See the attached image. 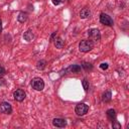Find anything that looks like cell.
<instances>
[{
    "label": "cell",
    "mask_w": 129,
    "mask_h": 129,
    "mask_svg": "<svg viewBox=\"0 0 129 129\" xmlns=\"http://www.w3.org/2000/svg\"><path fill=\"white\" fill-rule=\"evenodd\" d=\"M82 85H83V88H84V90H85V91H88V90H89V82H88L86 79H84V80H83Z\"/></svg>",
    "instance_id": "ac0fdd59"
},
{
    "label": "cell",
    "mask_w": 129,
    "mask_h": 129,
    "mask_svg": "<svg viewBox=\"0 0 129 129\" xmlns=\"http://www.w3.org/2000/svg\"><path fill=\"white\" fill-rule=\"evenodd\" d=\"M100 22L104 25H108V26H112L114 24L113 19L106 13H101L100 15Z\"/></svg>",
    "instance_id": "5b68a950"
},
{
    "label": "cell",
    "mask_w": 129,
    "mask_h": 129,
    "mask_svg": "<svg viewBox=\"0 0 129 129\" xmlns=\"http://www.w3.org/2000/svg\"><path fill=\"white\" fill-rule=\"evenodd\" d=\"M64 0H51V2H52V4L53 5H59L60 3H62Z\"/></svg>",
    "instance_id": "44dd1931"
},
{
    "label": "cell",
    "mask_w": 129,
    "mask_h": 129,
    "mask_svg": "<svg viewBox=\"0 0 129 129\" xmlns=\"http://www.w3.org/2000/svg\"><path fill=\"white\" fill-rule=\"evenodd\" d=\"M80 71H81V67H80L79 64H73V66L69 67V68L66 70V72H69V73H76V74L80 73Z\"/></svg>",
    "instance_id": "30bf717a"
},
{
    "label": "cell",
    "mask_w": 129,
    "mask_h": 129,
    "mask_svg": "<svg viewBox=\"0 0 129 129\" xmlns=\"http://www.w3.org/2000/svg\"><path fill=\"white\" fill-rule=\"evenodd\" d=\"M36 68L38 69V70H43L44 68H45V60H39V61H37V63H36Z\"/></svg>",
    "instance_id": "e0dca14e"
},
{
    "label": "cell",
    "mask_w": 129,
    "mask_h": 129,
    "mask_svg": "<svg viewBox=\"0 0 129 129\" xmlns=\"http://www.w3.org/2000/svg\"><path fill=\"white\" fill-rule=\"evenodd\" d=\"M88 110H89V106H88L87 104H85V103H80V104H78V105L76 106V108H75V112H76V114L79 115V116L85 115V114L88 112Z\"/></svg>",
    "instance_id": "277c9868"
},
{
    "label": "cell",
    "mask_w": 129,
    "mask_h": 129,
    "mask_svg": "<svg viewBox=\"0 0 129 129\" xmlns=\"http://www.w3.org/2000/svg\"><path fill=\"white\" fill-rule=\"evenodd\" d=\"M33 37H34V34H33V32H32V30L31 29H28L26 32H24V34H23V38L26 40V41H31L32 39H33Z\"/></svg>",
    "instance_id": "9c48e42d"
},
{
    "label": "cell",
    "mask_w": 129,
    "mask_h": 129,
    "mask_svg": "<svg viewBox=\"0 0 129 129\" xmlns=\"http://www.w3.org/2000/svg\"><path fill=\"white\" fill-rule=\"evenodd\" d=\"M107 117H108V119L111 120V121L115 120V119H116V112H115V110L109 109V110L107 111Z\"/></svg>",
    "instance_id": "4fadbf2b"
},
{
    "label": "cell",
    "mask_w": 129,
    "mask_h": 129,
    "mask_svg": "<svg viewBox=\"0 0 129 129\" xmlns=\"http://www.w3.org/2000/svg\"><path fill=\"white\" fill-rule=\"evenodd\" d=\"M31 87L36 91H41L44 88V82L40 78H34L31 81Z\"/></svg>",
    "instance_id": "7a4b0ae2"
},
{
    "label": "cell",
    "mask_w": 129,
    "mask_h": 129,
    "mask_svg": "<svg viewBox=\"0 0 129 129\" xmlns=\"http://www.w3.org/2000/svg\"><path fill=\"white\" fill-rule=\"evenodd\" d=\"M0 111L4 114H11L12 113V107L8 102H2L0 104Z\"/></svg>",
    "instance_id": "8992f818"
},
{
    "label": "cell",
    "mask_w": 129,
    "mask_h": 129,
    "mask_svg": "<svg viewBox=\"0 0 129 129\" xmlns=\"http://www.w3.org/2000/svg\"><path fill=\"white\" fill-rule=\"evenodd\" d=\"M52 125H53L54 127L62 128V127H64V126L67 125V122H66V120H63V119H61V118H54V119L52 120Z\"/></svg>",
    "instance_id": "ba28073f"
},
{
    "label": "cell",
    "mask_w": 129,
    "mask_h": 129,
    "mask_svg": "<svg viewBox=\"0 0 129 129\" xmlns=\"http://www.w3.org/2000/svg\"><path fill=\"white\" fill-rule=\"evenodd\" d=\"M88 35H89V39L92 40L93 42H94V41H98V40H100V38H101V33H100L99 29H97V28H92V29H90V30L88 31Z\"/></svg>",
    "instance_id": "3957f363"
},
{
    "label": "cell",
    "mask_w": 129,
    "mask_h": 129,
    "mask_svg": "<svg viewBox=\"0 0 129 129\" xmlns=\"http://www.w3.org/2000/svg\"><path fill=\"white\" fill-rule=\"evenodd\" d=\"M25 96H26L25 92H24L23 90H21V89H18V90H16V91L13 93L14 99H15L16 101H18V102L23 101V100L25 99Z\"/></svg>",
    "instance_id": "52a82bcc"
},
{
    "label": "cell",
    "mask_w": 129,
    "mask_h": 129,
    "mask_svg": "<svg viewBox=\"0 0 129 129\" xmlns=\"http://www.w3.org/2000/svg\"><path fill=\"white\" fill-rule=\"evenodd\" d=\"M53 41H54V45L56 48H61L63 46V40L60 37H56Z\"/></svg>",
    "instance_id": "9a60e30c"
},
{
    "label": "cell",
    "mask_w": 129,
    "mask_h": 129,
    "mask_svg": "<svg viewBox=\"0 0 129 129\" xmlns=\"http://www.w3.org/2000/svg\"><path fill=\"white\" fill-rule=\"evenodd\" d=\"M90 14H91V12H90V10H89L88 8H83V9L81 10V12H80V16H81V18H83V19L89 17Z\"/></svg>",
    "instance_id": "8fae6325"
},
{
    "label": "cell",
    "mask_w": 129,
    "mask_h": 129,
    "mask_svg": "<svg viewBox=\"0 0 129 129\" xmlns=\"http://www.w3.org/2000/svg\"><path fill=\"white\" fill-rule=\"evenodd\" d=\"M82 67H83V68H84V70H85V71H87V72L92 71V69H93V66H92L90 62H86V61H84V62H83Z\"/></svg>",
    "instance_id": "2e32d148"
},
{
    "label": "cell",
    "mask_w": 129,
    "mask_h": 129,
    "mask_svg": "<svg viewBox=\"0 0 129 129\" xmlns=\"http://www.w3.org/2000/svg\"><path fill=\"white\" fill-rule=\"evenodd\" d=\"M111 97H112L111 92H110V91H107V92H105V93L103 94V96H102V101L105 102V103H107V102L111 101Z\"/></svg>",
    "instance_id": "7c38bea8"
},
{
    "label": "cell",
    "mask_w": 129,
    "mask_h": 129,
    "mask_svg": "<svg viewBox=\"0 0 129 129\" xmlns=\"http://www.w3.org/2000/svg\"><path fill=\"white\" fill-rule=\"evenodd\" d=\"M112 122H113V124H112L113 128H115V129H120V128H121V125L119 124V122H118V121H116V120H113Z\"/></svg>",
    "instance_id": "d6986e66"
},
{
    "label": "cell",
    "mask_w": 129,
    "mask_h": 129,
    "mask_svg": "<svg viewBox=\"0 0 129 129\" xmlns=\"http://www.w3.org/2000/svg\"><path fill=\"white\" fill-rule=\"evenodd\" d=\"M5 75V69L0 64V78H2Z\"/></svg>",
    "instance_id": "ffe728a7"
},
{
    "label": "cell",
    "mask_w": 129,
    "mask_h": 129,
    "mask_svg": "<svg viewBox=\"0 0 129 129\" xmlns=\"http://www.w3.org/2000/svg\"><path fill=\"white\" fill-rule=\"evenodd\" d=\"M94 47V42L90 39H83L79 44V49L82 52H88Z\"/></svg>",
    "instance_id": "6da1fadb"
},
{
    "label": "cell",
    "mask_w": 129,
    "mask_h": 129,
    "mask_svg": "<svg viewBox=\"0 0 129 129\" xmlns=\"http://www.w3.org/2000/svg\"><path fill=\"white\" fill-rule=\"evenodd\" d=\"M55 35H56V32H53V33H52V35H51V37H50V41H53V40H54Z\"/></svg>",
    "instance_id": "603a6c76"
},
{
    "label": "cell",
    "mask_w": 129,
    "mask_h": 129,
    "mask_svg": "<svg viewBox=\"0 0 129 129\" xmlns=\"http://www.w3.org/2000/svg\"><path fill=\"white\" fill-rule=\"evenodd\" d=\"M2 31V21H1V19H0V32Z\"/></svg>",
    "instance_id": "cb8c5ba5"
},
{
    "label": "cell",
    "mask_w": 129,
    "mask_h": 129,
    "mask_svg": "<svg viewBox=\"0 0 129 129\" xmlns=\"http://www.w3.org/2000/svg\"><path fill=\"white\" fill-rule=\"evenodd\" d=\"M108 63H106V62H102L101 64H100V68L102 69V70H107L108 69Z\"/></svg>",
    "instance_id": "7402d4cb"
},
{
    "label": "cell",
    "mask_w": 129,
    "mask_h": 129,
    "mask_svg": "<svg viewBox=\"0 0 129 129\" xmlns=\"http://www.w3.org/2000/svg\"><path fill=\"white\" fill-rule=\"evenodd\" d=\"M17 20H18L19 22H21V23L25 22V21L27 20V13H25V12H20V13L18 14V16H17Z\"/></svg>",
    "instance_id": "5bb4252c"
}]
</instances>
